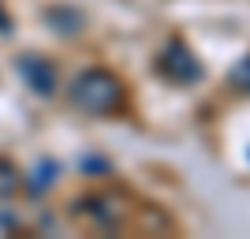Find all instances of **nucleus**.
<instances>
[{
  "label": "nucleus",
  "mask_w": 250,
  "mask_h": 239,
  "mask_svg": "<svg viewBox=\"0 0 250 239\" xmlns=\"http://www.w3.org/2000/svg\"><path fill=\"white\" fill-rule=\"evenodd\" d=\"M161 71L172 83H194V79H202V64L187 52V45L176 42V45H168L165 56H161Z\"/></svg>",
  "instance_id": "f03ea898"
},
{
  "label": "nucleus",
  "mask_w": 250,
  "mask_h": 239,
  "mask_svg": "<svg viewBox=\"0 0 250 239\" xmlns=\"http://www.w3.org/2000/svg\"><path fill=\"white\" fill-rule=\"evenodd\" d=\"M11 30V22H8V15H4V8H0V34H8Z\"/></svg>",
  "instance_id": "0eeeda50"
},
{
  "label": "nucleus",
  "mask_w": 250,
  "mask_h": 239,
  "mask_svg": "<svg viewBox=\"0 0 250 239\" xmlns=\"http://www.w3.org/2000/svg\"><path fill=\"white\" fill-rule=\"evenodd\" d=\"M15 187H19V176H15V168H11L8 161H0V198H8Z\"/></svg>",
  "instance_id": "20e7f679"
},
{
  "label": "nucleus",
  "mask_w": 250,
  "mask_h": 239,
  "mask_svg": "<svg viewBox=\"0 0 250 239\" xmlns=\"http://www.w3.org/2000/svg\"><path fill=\"white\" fill-rule=\"evenodd\" d=\"M52 172H56L52 165H42V168H38V179H34V187H38V191H45V187L52 183Z\"/></svg>",
  "instance_id": "423d86ee"
},
{
  "label": "nucleus",
  "mask_w": 250,
  "mask_h": 239,
  "mask_svg": "<svg viewBox=\"0 0 250 239\" xmlns=\"http://www.w3.org/2000/svg\"><path fill=\"white\" fill-rule=\"evenodd\" d=\"M120 79L108 71H101V67H90V71L75 75L71 83V101L75 109H83V112H94V116H104L112 112L116 105H120Z\"/></svg>",
  "instance_id": "f257e3e1"
},
{
  "label": "nucleus",
  "mask_w": 250,
  "mask_h": 239,
  "mask_svg": "<svg viewBox=\"0 0 250 239\" xmlns=\"http://www.w3.org/2000/svg\"><path fill=\"white\" fill-rule=\"evenodd\" d=\"M19 75H22V83L30 86L34 94H42V97L56 90V67H52L45 56H38V52H30V56L19 60Z\"/></svg>",
  "instance_id": "7ed1b4c3"
},
{
  "label": "nucleus",
  "mask_w": 250,
  "mask_h": 239,
  "mask_svg": "<svg viewBox=\"0 0 250 239\" xmlns=\"http://www.w3.org/2000/svg\"><path fill=\"white\" fill-rule=\"evenodd\" d=\"M231 83L239 86L243 94H250V56H243V60L235 64V71H231Z\"/></svg>",
  "instance_id": "39448f33"
}]
</instances>
